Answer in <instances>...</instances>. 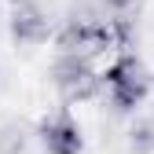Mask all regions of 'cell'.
<instances>
[{
  "instance_id": "cell-1",
  "label": "cell",
  "mask_w": 154,
  "mask_h": 154,
  "mask_svg": "<svg viewBox=\"0 0 154 154\" xmlns=\"http://www.w3.org/2000/svg\"><path fill=\"white\" fill-rule=\"evenodd\" d=\"M99 81H103V92L118 114H132L150 92V73L132 51H121L106 66V73H99Z\"/></svg>"
},
{
  "instance_id": "cell-2",
  "label": "cell",
  "mask_w": 154,
  "mask_h": 154,
  "mask_svg": "<svg viewBox=\"0 0 154 154\" xmlns=\"http://www.w3.org/2000/svg\"><path fill=\"white\" fill-rule=\"evenodd\" d=\"M51 85H55V92L63 95L66 106L88 103V99H95V95L103 92V81H99V73L92 70V63L73 59V55H59V59H55V66H51Z\"/></svg>"
},
{
  "instance_id": "cell-3",
  "label": "cell",
  "mask_w": 154,
  "mask_h": 154,
  "mask_svg": "<svg viewBox=\"0 0 154 154\" xmlns=\"http://www.w3.org/2000/svg\"><path fill=\"white\" fill-rule=\"evenodd\" d=\"M37 140H41L44 154H81L85 150V136H81V125L73 121L70 106H59L55 114L37 125Z\"/></svg>"
},
{
  "instance_id": "cell-4",
  "label": "cell",
  "mask_w": 154,
  "mask_h": 154,
  "mask_svg": "<svg viewBox=\"0 0 154 154\" xmlns=\"http://www.w3.org/2000/svg\"><path fill=\"white\" fill-rule=\"evenodd\" d=\"M11 37L18 44H44L51 37V18L37 0H11Z\"/></svg>"
},
{
  "instance_id": "cell-5",
  "label": "cell",
  "mask_w": 154,
  "mask_h": 154,
  "mask_svg": "<svg viewBox=\"0 0 154 154\" xmlns=\"http://www.w3.org/2000/svg\"><path fill=\"white\" fill-rule=\"evenodd\" d=\"M26 147H29V125L26 121L0 125V154H26Z\"/></svg>"
},
{
  "instance_id": "cell-6",
  "label": "cell",
  "mask_w": 154,
  "mask_h": 154,
  "mask_svg": "<svg viewBox=\"0 0 154 154\" xmlns=\"http://www.w3.org/2000/svg\"><path fill=\"white\" fill-rule=\"evenodd\" d=\"M128 147H132V154H154V114H143V118L132 121Z\"/></svg>"
},
{
  "instance_id": "cell-7",
  "label": "cell",
  "mask_w": 154,
  "mask_h": 154,
  "mask_svg": "<svg viewBox=\"0 0 154 154\" xmlns=\"http://www.w3.org/2000/svg\"><path fill=\"white\" fill-rule=\"evenodd\" d=\"M99 4L106 11V22H118V26H136L143 11V0H99Z\"/></svg>"
},
{
  "instance_id": "cell-8",
  "label": "cell",
  "mask_w": 154,
  "mask_h": 154,
  "mask_svg": "<svg viewBox=\"0 0 154 154\" xmlns=\"http://www.w3.org/2000/svg\"><path fill=\"white\" fill-rule=\"evenodd\" d=\"M150 88H154V73H150Z\"/></svg>"
}]
</instances>
